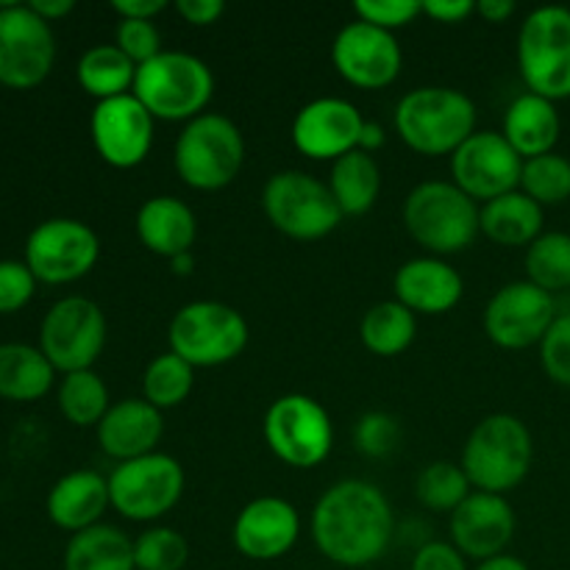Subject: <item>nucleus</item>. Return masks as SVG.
Segmentation results:
<instances>
[{
	"mask_svg": "<svg viewBox=\"0 0 570 570\" xmlns=\"http://www.w3.org/2000/svg\"><path fill=\"white\" fill-rule=\"evenodd\" d=\"M56 59L50 22L33 14L31 6L0 0V83L31 89L48 78Z\"/></svg>",
	"mask_w": 570,
	"mask_h": 570,
	"instance_id": "ddd939ff",
	"label": "nucleus"
},
{
	"mask_svg": "<svg viewBox=\"0 0 570 570\" xmlns=\"http://www.w3.org/2000/svg\"><path fill=\"white\" fill-rule=\"evenodd\" d=\"M515 534V512L504 495L473 490L451 512V540L462 557L488 562L504 554Z\"/></svg>",
	"mask_w": 570,
	"mask_h": 570,
	"instance_id": "aec40b11",
	"label": "nucleus"
},
{
	"mask_svg": "<svg viewBox=\"0 0 570 570\" xmlns=\"http://www.w3.org/2000/svg\"><path fill=\"white\" fill-rule=\"evenodd\" d=\"M356 449L365 456H387L399 449L401 443V426L393 415L387 412H367L360 417L354 429Z\"/></svg>",
	"mask_w": 570,
	"mask_h": 570,
	"instance_id": "58836bf2",
	"label": "nucleus"
},
{
	"mask_svg": "<svg viewBox=\"0 0 570 570\" xmlns=\"http://www.w3.org/2000/svg\"><path fill=\"white\" fill-rule=\"evenodd\" d=\"M521 193L540 206L566 204L570 198V159L560 154H543L523 161Z\"/></svg>",
	"mask_w": 570,
	"mask_h": 570,
	"instance_id": "e433bc0d",
	"label": "nucleus"
},
{
	"mask_svg": "<svg viewBox=\"0 0 570 570\" xmlns=\"http://www.w3.org/2000/svg\"><path fill=\"white\" fill-rule=\"evenodd\" d=\"M301 534V515L289 501L262 495L245 504L234 521V546L254 562H271L287 554Z\"/></svg>",
	"mask_w": 570,
	"mask_h": 570,
	"instance_id": "412c9836",
	"label": "nucleus"
},
{
	"mask_svg": "<svg viewBox=\"0 0 570 570\" xmlns=\"http://www.w3.org/2000/svg\"><path fill=\"white\" fill-rule=\"evenodd\" d=\"M265 440L273 454L289 468H315L332 454L334 426L321 401L304 393H287L265 412Z\"/></svg>",
	"mask_w": 570,
	"mask_h": 570,
	"instance_id": "9d476101",
	"label": "nucleus"
},
{
	"mask_svg": "<svg viewBox=\"0 0 570 570\" xmlns=\"http://www.w3.org/2000/svg\"><path fill=\"white\" fill-rule=\"evenodd\" d=\"M395 532L390 501L376 484L345 479L321 495L312 512V538L326 560L365 568L382 560Z\"/></svg>",
	"mask_w": 570,
	"mask_h": 570,
	"instance_id": "f257e3e1",
	"label": "nucleus"
},
{
	"mask_svg": "<svg viewBox=\"0 0 570 570\" xmlns=\"http://www.w3.org/2000/svg\"><path fill=\"white\" fill-rule=\"evenodd\" d=\"M395 301L415 315H445L465 293V282L449 262L438 256H417L395 273Z\"/></svg>",
	"mask_w": 570,
	"mask_h": 570,
	"instance_id": "4be33fe9",
	"label": "nucleus"
},
{
	"mask_svg": "<svg viewBox=\"0 0 570 570\" xmlns=\"http://www.w3.org/2000/svg\"><path fill=\"white\" fill-rule=\"evenodd\" d=\"M53 371L42 348L6 343L0 345V395L9 401H37L53 384Z\"/></svg>",
	"mask_w": 570,
	"mask_h": 570,
	"instance_id": "c756f323",
	"label": "nucleus"
},
{
	"mask_svg": "<svg viewBox=\"0 0 570 570\" xmlns=\"http://www.w3.org/2000/svg\"><path fill=\"white\" fill-rule=\"evenodd\" d=\"M412 570H468V562L454 543L429 540L426 546L417 549Z\"/></svg>",
	"mask_w": 570,
	"mask_h": 570,
	"instance_id": "c03bdc74",
	"label": "nucleus"
},
{
	"mask_svg": "<svg viewBox=\"0 0 570 570\" xmlns=\"http://www.w3.org/2000/svg\"><path fill=\"white\" fill-rule=\"evenodd\" d=\"M115 45L139 67L161 53V33L154 20H120Z\"/></svg>",
	"mask_w": 570,
	"mask_h": 570,
	"instance_id": "79ce46f5",
	"label": "nucleus"
},
{
	"mask_svg": "<svg viewBox=\"0 0 570 570\" xmlns=\"http://www.w3.org/2000/svg\"><path fill=\"white\" fill-rule=\"evenodd\" d=\"M354 14L356 20L367 22V26H376L382 31L393 33L395 28L410 26L423 11L417 0H356Z\"/></svg>",
	"mask_w": 570,
	"mask_h": 570,
	"instance_id": "a19ab883",
	"label": "nucleus"
},
{
	"mask_svg": "<svg viewBox=\"0 0 570 570\" xmlns=\"http://www.w3.org/2000/svg\"><path fill=\"white\" fill-rule=\"evenodd\" d=\"M78 83L87 95L100 100L120 98L134 89L137 65L117 45H95L78 59Z\"/></svg>",
	"mask_w": 570,
	"mask_h": 570,
	"instance_id": "7c9ffc66",
	"label": "nucleus"
},
{
	"mask_svg": "<svg viewBox=\"0 0 570 570\" xmlns=\"http://www.w3.org/2000/svg\"><path fill=\"white\" fill-rule=\"evenodd\" d=\"M95 150L106 165L131 170L142 165L154 145V117L131 92L100 100L89 120Z\"/></svg>",
	"mask_w": 570,
	"mask_h": 570,
	"instance_id": "f3484780",
	"label": "nucleus"
},
{
	"mask_svg": "<svg viewBox=\"0 0 570 570\" xmlns=\"http://www.w3.org/2000/svg\"><path fill=\"white\" fill-rule=\"evenodd\" d=\"M476 570H529V566L523 560H518V557H493V560L488 562H479Z\"/></svg>",
	"mask_w": 570,
	"mask_h": 570,
	"instance_id": "603ef678",
	"label": "nucleus"
},
{
	"mask_svg": "<svg viewBox=\"0 0 570 570\" xmlns=\"http://www.w3.org/2000/svg\"><path fill=\"white\" fill-rule=\"evenodd\" d=\"M215 92V76L204 59L184 50H161L137 67L131 95L154 120L181 122L204 115Z\"/></svg>",
	"mask_w": 570,
	"mask_h": 570,
	"instance_id": "7ed1b4c3",
	"label": "nucleus"
},
{
	"mask_svg": "<svg viewBox=\"0 0 570 570\" xmlns=\"http://www.w3.org/2000/svg\"><path fill=\"white\" fill-rule=\"evenodd\" d=\"M37 289L31 267L26 262H0V315L22 309Z\"/></svg>",
	"mask_w": 570,
	"mask_h": 570,
	"instance_id": "37998d69",
	"label": "nucleus"
},
{
	"mask_svg": "<svg viewBox=\"0 0 570 570\" xmlns=\"http://www.w3.org/2000/svg\"><path fill=\"white\" fill-rule=\"evenodd\" d=\"M28 6H31L33 14L42 17L45 22L59 20V17H67L72 9H76V3H72V0H31Z\"/></svg>",
	"mask_w": 570,
	"mask_h": 570,
	"instance_id": "8fccbe9b",
	"label": "nucleus"
},
{
	"mask_svg": "<svg viewBox=\"0 0 570 570\" xmlns=\"http://www.w3.org/2000/svg\"><path fill=\"white\" fill-rule=\"evenodd\" d=\"M332 61L340 76L360 89H384L399 78L404 56L390 31L356 20L340 28L332 42Z\"/></svg>",
	"mask_w": 570,
	"mask_h": 570,
	"instance_id": "a211bd4d",
	"label": "nucleus"
},
{
	"mask_svg": "<svg viewBox=\"0 0 570 570\" xmlns=\"http://www.w3.org/2000/svg\"><path fill=\"white\" fill-rule=\"evenodd\" d=\"M527 276L534 287L546 293H560L570 287V234H540L527 250Z\"/></svg>",
	"mask_w": 570,
	"mask_h": 570,
	"instance_id": "f704fd0d",
	"label": "nucleus"
},
{
	"mask_svg": "<svg viewBox=\"0 0 570 570\" xmlns=\"http://www.w3.org/2000/svg\"><path fill=\"white\" fill-rule=\"evenodd\" d=\"M111 9L120 14V20H154L167 9V3L165 0H115Z\"/></svg>",
	"mask_w": 570,
	"mask_h": 570,
	"instance_id": "de8ad7c7",
	"label": "nucleus"
},
{
	"mask_svg": "<svg viewBox=\"0 0 570 570\" xmlns=\"http://www.w3.org/2000/svg\"><path fill=\"white\" fill-rule=\"evenodd\" d=\"M65 570H137L131 538L106 523L83 529L67 543Z\"/></svg>",
	"mask_w": 570,
	"mask_h": 570,
	"instance_id": "cd10ccee",
	"label": "nucleus"
},
{
	"mask_svg": "<svg viewBox=\"0 0 570 570\" xmlns=\"http://www.w3.org/2000/svg\"><path fill=\"white\" fill-rule=\"evenodd\" d=\"M184 468L170 454L137 456V460L117 462L109 476L111 507L122 518L137 523L156 521L167 515L181 501Z\"/></svg>",
	"mask_w": 570,
	"mask_h": 570,
	"instance_id": "9b49d317",
	"label": "nucleus"
},
{
	"mask_svg": "<svg viewBox=\"0 0 570 570\" xmlns=\"http://www.w3.org/2000/svg\"><path fill=\"white\" fill-rule=\"evenodd\" d=\"M362 343L376 356H399L417 334V315L399 301H382L362 317Z\"/></svg>",
	"mask_w": 570,
	"mask_h": 570,
	"instance_id": "2f4dec72",
	"label": "nucleus"
},
{
	"mask_svg": "<svg viewBox=\"0 0 570 570\" xmlns=\"http://www.w3.org/2000/svg\"><path fill=\"white\" fill-rule=\"evenodd\" d=\"M109 504V479L95 471H72L50 490L48 515L59 529L78 534L89 527H98Z\"/></svg>",
	"mask_w": 570,
	"mask_h": 570,
	"instance_id": "393cba45",
	"label": "nucleus"
},
{
	"mask_svg": "<svg viewBox=\"0 0 570 570\" xmlns=\"http://www.w3.org/2000/svg\"><path fill=\"white\" fill-rule=\"evenodd\" d=\"M395 128L421 156H454V150L476 134V106L460 89H412L395 106Z\"/></svg>",
	"mask_w": 570,
	"mask_h": 570,
	"instance_id": "20e7f679",
	"label": "nucleus"
},
{
	"mask_svg": "<svg viewBox=\"0 0 570 570\" xmlns=\"http://www.w3.org/2000/svg\"><path fill=\"white\" fill-rule=\"evenodd\" d=\"M384 142H387V134H384V128L379 126V122L365 120V126H362V134H360V148H356V150L373 154V150L382 148Z\"/></svg>",
	"mask_w": 570,
	"mask_h": 570,
	"instance_id": "3c124183",
	"label": "nucleus"
},
{
	"mask_svg": "<svg viewBox=\"0 0 570 570\" xmlns=\"http://www.w3.org/2000/svg\"><path fill=\"white\" fill-rule=\"evenodd\" d=\"M39 345L56 371H92L106 345V317L95 301L70 295L50 306L39 328Z\"/></svg>",
	"mask_w": 570,
	"mask_h": 570,
	"instance_id": "f8f14e48",
	"label": "nucleus"
},
{
	"mask_svg": "<svg viewBox=\"0 0 570 570\" xmlns=\"http://www.w3.org/2000/svg\"><path fill=\"white\" fill-rule=\"evenodd\" d=\"M532 432L521 417L507 412L479 421L462 449V471L479 493L504 495L515 490L532 471Z\"/></svg>",
	"mask_w": 570,
	"mask_h": 570,
	"instance_id": "f03ea898",
	"label": "nucleus"
},
{
	"mask_svg": "<svg viewBox=\"0 0 570 570\" xmlns=\"http://www.w3.org/2000/svg\"><path fill=\"white\" fill-rule=\"evenodd\" d=\"M518 67L529 92L554 104L570 98V9L540 6L523 20Z\"/></svg>",
	"mask_w": 570,
	"mask_h": 570,
	"instance_id": "0eeeda50",
	"label": "nucleus"
},
{
	"mask_svg": "<svg viewBox=\"0 0 570 570\" xmlns=\"http://www.w3.org/2000/svg\"><path fill=\"white\" fill-rule=\"evenodd\" d=\"M476 14L499 26V22L510 20V17L515 14V3H510V0H479Z\"/></svg>",
	"mask_w": 570,
	"mask_h": 570,
	"instance_id": "09e8293b",
	"label": "nucleus"
},
{
	"mask_svg": "<svg viewBox=\"0 0 570 570\" xmlns=\"http://www.w3.org/2000/svg\"><path fill=\"white\" fill-rule=\"evenodd\" d=\"M161 432H165V421L154 404L145 399H126L111 404L104 421L98 423V443L106 456L128 462L154 454Z\"/></svg>",
	"mask_w": 570,
	"mask_h": 570,
	"instance_id": "5701e85b",
	"label": "nucleus"
},
{
	"mask_svg": "<svg viewBox=\"0 0 570 570\" xmlns=\"http://www.w3.org/2000/svg\"><path fill=\"white\" fill-rule=\"evenodd\" d=\"M406 232L438 256L471 248L479 234V206L454 181H423L406 195Z\"/></svg>",
	"mask_w": 570,
	"mask_h": 570,
	"instance_id": "39448f33",
	"label": "nucleus"
},
{
	"mask_svg": "<svg viewBox=\"0 0 570 570\" xmlns=\"http://www.w3.org/2000/svg\"><path fill=\"white\" fill-rule=\"evenodd\" d=\"M421 11L432 17L434 22L454 26V22H462L471 14H476V3L473 0H426V3H421Z\"/></svg>",
	"mask_w": 570,
	"mask_h": 570,
	"instance_id": "a18cd8bd",
	"label": "nucleus"
},
{
	"mask_svg": "<svg viewBox=\"0 0 570 570\" xmlns=\"http://www.w3.org/2000/svg\"><path fill=\"white\" fill-rule=\"evenodd\" d=\"M523 159L501 131H476L451 156L454 184L473 200H495L521 187Z\"/></svg>",
	"mask_w": 570,
	"mask_h": 570,
	"instance_id": "2eb2a0df",
	"label": "nucleus"
},
{
	"mask_svg": "<svg viewBox=\"0 0 570 570\" xmlns=\"http://www.w3.org/2000/svg\"><path fill=\"white\" fill-rule=\"evenodd\" d=\"M540 362L551 382L570 387V312L557 315V321L546 332L540 343Z\"/></svg>",
	"mask_w": 570,
	"mask_h": 570,
	"instance_id": "ea45409f",
	"label": "nucleus"
},
{
	"mask_svg": "<svg viewBox=\"0 0 570 570\" xmlns=\"http://www.w3.org/2000/svg\"><path fill=\"white\" fill-rule=\"evenodd\" d=\"M479 232L495 245H532L543 234V206L521 189L488 200L479 209Z\"/></svg>",
	"mask_w": 570,
	"mask_h": 570,
	"instance_id": "bb28decb",
	"label": "nucleus"
},
{
	"mask_svg": "<svg viewBox=\"0 0 570 570\" xmlns=\"http://www.w3.org/2000/svg\"><path fill=\"white\" fill-rule=\"evenodd\" d=\"M471 493L473 490L465 471L454 462H432V465L423 468L415 482L417 501L432 512H449L451 515Z\"/></svg>",
	"mask_w": 570,
	"mask_h": 570,
	"instance_id": "c9c22d12",
	"label": "nucleus"
},
{
	"mask_svg": "<svg viewBox=\"0 0 570 570\" xmlns=\"http://www.w3.org/2000/svg\"><path fill=\"white\" fill-rule=\"evenodd\" d=\"M109 406V390L98 373H67L59 387V410L72 426H98Z\"/></svg>",
	"mask_w": 570,
	"mask_h": 570,
	"instance_id": "72a5a7b5",
	"label": "nucleus"
},
{
	"mask_svg": "<svg viewBox=\"0 0 570 570\" xmlns=\"http://www.w3.org/2000/svg\"><path fill=\"white\" fill-rule=\"evenodd\" d=\"M560 111L554 100L540 98L534 92L518 95L504 115V134L507 142L518 150L523 161L534 156L554 154V145L560 139Z\"/></svg>",
	"mask_w": 570,
	"mask_h": 570,
	"instance_id": "a878e982",
	"label": "nucleus"
},
{
	"mask_svg": "<svg viewBox=\"0 0 570 570\" xmlns=\"http://www.w3.org/2000/svg\"><path fill=\"white\" fill-rule=\"evenodd\" d=\"M189 560V546L181 532L170 527H154L134 540L137 570H181Z\"/></svg>",
	"mask_w": 570,
	"mask_h": 570,
	"instance_id": "4c0bfd02",
	"label": "nucleus"
},
{
	"mask_svg": "<svg viewBox=\"0 0 570 570\" xmlns=\"http://www.w3.org/2000/svg\"><path fill=\"white\" fill-rule=\"evenodd\" d=\"M137 237L150 254L176 259V256L193 250L195 237H198V220L184 200L173 198V195H156L139 206Z\"/></svg>",
	"mask_w": 570,
	"mask_h": 570,
	"instance_id": "b1692460",
	"label": "nucleus"
},
{
	"mask_svg": "<svg viewBox=\"0 0 570 570\" xmlns=\"http://www.w3.org/2000/svg\"><path fill=\"white\" fill-rule=\"evenodd\" d=\"M176 11L189 26H212L223 17L226 3L220 0H176Z\"/></svg>",
	"mask_w": 570,
	"mask_h": 570,
	"instance_id": "49530a36",
	"label": "nucleus"
},
{
	"mask_svg": "<svg viewBox=\"0 0 570 570\" xmlns=\"http://www.w3.org/2000/svg\"><path fill=\"white\" fill-rule=\"evenodd\" d=\"M365 117L351 100L315 98L293 120V145L317 161L334 159L360 148Z\"/></svg>",
	"mask_w": 570,
	"mask_h": 570,
	"instance_id": "6ab92c4d",
	"label": "nucleus"
},
{
	"mask_svg": "<svg viewBox=\"0 0 570 570\" xmlns=\"http://www.w3.org/2000/svg\"><path fill=\"white\" fill-rule=\"evenodd\" d=\"M195 384V367L178 354L167 351V354L154 356L145 367L142 376V399L154 404L156 410H173V406L184 404L193 393Z\"/></svg>",
	"mask_w": 570,
	"mask_h": 570,
	"instance_id": "473e14b6",
	"label": "nucleus"
},
{
	"mask_svg": "<svg viewBox=\"0 0 570 570\" xmlns=\"http://www.w3.org/2000/svg\"><path fill=\"white\" fill-rule=\"evenodd\" d=\"M262 209L267 220L289 239H323L343 223L328 184L304 170H282L267 178L262 189Z\"/></svg>",
	"mask_w": 570,
	"mask_h": 570,
	"instance_id": "6e6552de",
	"label": "nucleus"
},
{
	"mask_svg": "<svg viewBox=\"0 0 570 570\" xmlns=\"http://www.w3.org/2000/svg\"><path fill=\"white\" fill-rule=\"evenodd\" d=\"M193 250H189V254H181V256H176V259H170V265H173V273H176V276H189V273H193Z\"/></svg>",
	"mask_w": 570,
	"mask_h": 570,
	"instance_id": "864d4df0",
	"label": "nucleus"
},
{
	"mask_svg": "<svg viewBox=\"0 0 570 570\" xmlns=\"http://www.w3.org/2000/svg\"><path fill=\"white\" fill-rule=\"evenodd\" d=\"M170 351L193 367H217L237 360L248 345V323L220 301H193L170 321Z\"/></svg>",
	"mask_w": 570,
	"mask_h": 570,
	"instance_id": "1a4fd4ad",
	"label": "nucleus"
},
{
	"mask_svg": "<svg viewBox=\"0 0 570 570\" xmlns=\"http://www.w3.org/2000/svg\"><path fill=\"white\" fill-rule=\"evenodd\" d=\"M328 189H332L343 215L360 217L376 206L379 189H382V170L371 154L351 150L332 165Z\"/></svg>",
	"mask_w": 570,
	"mask_h": 570,
	"instance_id": "c85d7f7f",
	"label": "nucleus"
},
{
	"mask_svg": "<svg viewBox=\"0 0 570 570\" xmlns=\"http://www.w3.org/2000/svg\"><path fill=\"white\" fill-rule=\"evenodd\" d=\"M554 321V295L534 287L529 278L501 287L484 309V332L499 348L507 351H523L543 343Z\"/></svg>",
	"mask_w": 570,
	"mask_h": 570,
	"instance_id": "dca6fc26",
	"label": "nucleus"
},
{
	"mask_svg": "<svg viewBox=\"0 0 570 570\" xmlns=\"http://www.w3.org/2000/svg\"><path fill=\"white\" fill-rule=\"evenodd\" d=\"M176 173L187 187L215 193L228 187L245 165V139L226 115H200L176 139Z\"/></svg>",
	"mask_w": 570,
	"mask_h": 570,
	"instance_id": "423d86ee",
	"label": "nucleus"
},
{
	"mask_svg": "<svg viewBox=\"0 0 570 570\" xmlns=\"http://www.w3.org/2000/svg\"><path fill=\"white\" fill-rule=\"evenodd\" d=\"M100 256L98 234L81 220L53 217L39 223L26 243V265L45 284H70L87 276Z\"/></svg>",
	"mask_w": 570,
	"mask_h": 570,
	"instance_id": "4468645a",
	"label": "nucleus"
}]
</instances>
